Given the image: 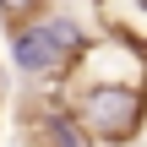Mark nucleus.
<instances>
[{"label": "nucleus", "instance_id": "obj_3", "mask_svg": "<svg viewBox=\"0 0 147 147\" xmlns=\"http://www.w3.org/2000/svg\"><path fill=\"white\" fill-rule=\"evenodd\" d=\"M93 16L104 38H120L147 55V0H93Z\"/></svg>", "mask_w": 147, "mask_h": 147}, {"label": "nucleus", "instance_id": "obj_1", "mask_svg": "<svg viewBox=\"0 0 147 147\" xmlns=\"http://www.w3.org/2000/svg\"><path fill=\"white\" fill-rule=\"evenodd\" d=\"M49 93L87 147H131L147 131V55L120 38L82 33Z\"/></svg>", "mask_w": 147, "mask_h": 147}, {"label": "nucleus", "instance_id": "obj_5", "mask_svg": "<svg viewBox=\"0 0 147 147\" xmlns=\"http://www.w3.org/2000/svg\"><path fill=\"white\" fill-rule=\"evenodd\" d=\"M0 104H5V76H0Z\"/></svg>", "mask_w": 147, "mask_h": 147}, {"label": "nucleus", "instance_id": "obj_4", "mask_svg": "<svg viewBox=\"0 0 147 147\" xmlns=\"http://www.w3.org/2000/svg\"><path fill=\"white\" fill-rule=\"evenodd\" d=\"M49 16H55V0H0V27H5V38L33 33V27L49 22Z\"/></svg>", "mask_w": 147, "mask_h": 147}, {"label": "nucleus", "instance_id": "obj_2", "mask_svg": "<svg viewBox=\"0 0 147 147\" xmlns=\"http://www.w3.org/2000/svg\"><path fill=\"white\" fill-rule=\"evenodd\" d=\"M76 44H82V27L65 22V16H49V22H38L33 33L11 38V60H16L27 76H49V82H55Z\"/></svg>", "mask_w": 147, "mask_h": 147}]
</instances>
